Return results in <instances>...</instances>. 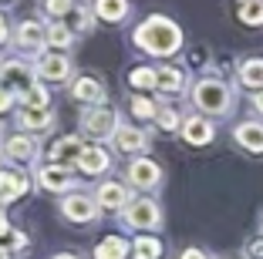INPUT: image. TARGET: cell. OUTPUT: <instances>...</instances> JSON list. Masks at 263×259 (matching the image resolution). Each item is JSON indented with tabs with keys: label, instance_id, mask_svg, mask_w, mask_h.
Here are the masks:
<instances>
[{
	"label": "cell",
	"instance_id": "6da1fadb",
	"mask_svg": "<svg viewBox=\"0 0 263 259\" xmlns=\"http://www.w3.org/2000/svg\"><path fill=\"white\" fill-rule=\"evenodd\" d=\"M135 47H142L145 54H155V57H172V54L182 47V31L176 27V21L155 14L148 21H142L135 27Z\"/></svg>",
	"mask_w": 263,
	"mask_h": 259
},
{
	"label": "cell",
	"instance_id": "7a4b0ae2",
	"mask_svg": "<svg viewBox=\"0 0 263 259\" xmlns=\"http://www.w3.org/2000/svg\"><path fill=\"white\" fill-rule=\"evenodd\" d=\"M193 105L206 114H230L233 88L219 77H202V81L193 84Z\"/></svg>",
	"mask_w": 263,
	"mask_h": 259
},
{
	"label": "cell",
	"instance_id": "3957f363",
	"mask_svg": "<svg viewBox=\"0 0 263 259\" xmlns=\"http://www.w3.org/2000/svg\"><path fill=\"white\" fill-rule=\"evenodd\" d=\"M81 131L88 138H111L118 131V114L101 105H91L81 111Z\"/></svg>",
	"mask_w": 263,
	"mask_h": 259
},
{
	"label": "cell",
	"instance_id": "277c9868",
	"mask_svg": "<svg viewBox=\"0 0 263 259\" xmlns=\"http://www.w3.org/2000/svg\"><path fill=\"white\" fill-rule=\"evenodd\" d=\"M122 222L128 229H159V222H162V209L155 206L152 198H135V202H128V209L122 212Z\"/></svg>",
	"mask_w": 263,
	"mask_h": 259
},
{
	"label": "cell",
	"instance_id": "5b68a950",
	"mask_svg": "<svg viewBox=\"0 0 263 259\" xmlns=\"http://www.w3.org/2000/svg\"><path fill=\"white\" fill-rule=\"evenodd\" d=\"M0 81H4V88H10L14 94H27L34 88V68L31 64H24V61H7V64H0Z\"/></svg>",
	"mask_w": 263,
	"mask_h": 259
},
{
	"label": "cell",
	"instance_id": "8992f818",
	"mask_svg": "<svg viewBox=\"0 0 263 259\" xmlns=\"http://www.w3.org/2000/svg\"><path fill=\"white\" fill-rule=\"evenodd\" d=\"M95 202H98V209H108V212H115V209H128V202H132V195H128V189H125L122 182H101L98 185V192H95Z\"/></svg>",
	"mask_w": 263,
	"mask_h": 259
},
{
	"label": "cell",
	"instance_id": "52a82bcc",
	"mask_svg": "<svg viewBox=\"0 0 263 259\" xmlns=\"http://www.w3.org/2000/svg\"><path fill=\"white\" fill-rule=\"evenodd\" d=\"M128 182L135 189H155V185L162 182V168L155 165L152 158H135L128 165Z\"/></svg>",
	"mask_w": 263,
	"mask_h": 259
},
{
	"label": "cell",
	"instance_id": "ba28073f",
	"mask_svg": "<svg viewBox=\"0 0 263 259\" xmlns=\"http://www.w3.org/2000/svg\"><path fill=\"white\" fill-rule=\"evenodd\" d=\"M236 145L250 155H263V122H240L233 128Z\"/></svg>",
	"mask_w": 263,
	"mask_h": 259
},
{
	"label": "cell",
	"instance_id": "9c48e42d",
	"mask_svg": "<svg viewBox=\"0 0 263 259\" xmlns=\"http://www.w3.org/2000/svg\"><path fill=\"white\" fill-rule=\"evenodd\" d=\"M85 142L78 135H68V138H61V142H54V148H51V165H61V168H68V165H78V158H81V152H85Z\"/></svg>",
	"mask_w": 263,
	"mask_h": 259
},
{
	"label": "cell",
	"instance_id": "30bf717a",
	"mask_svg": "<svg viewBox=\"0 0 263 259\" xmlns=\"http://www.w3.org/2000/svg\"><path fill=\"white\" fill-rule=\"evenodd\" d=\"M61 212H64V219H71V222H91L95 215H98V202H91L88 195H68L61 202Z\"/></svg>",
	"mask_w": 263,
	"mask_h": 259
},
{
	"label": "cell",
	"instance_id": "8fae6325",
	"mask_svg": "<svg viewBox=\"0 0 263 259\" xmlns=\"http://www.w3.org/2000/svg\"><path fill=\"white\" fill-rule=\"evenodd\" d=\"M182 138H186V145H193V148H202V145H209L213 138H216V128L209 125V118H186L182 122Z\"/></svg>",
	"mask_w": 263,
	"mask_h": 259
},
{
	"label": "cell",
	"instance_id": "7c38bea8",
	"mask_svg": "<svg viewBox=\"0 0 263 259\" xmlns=\"http://www.w3.org/2000/svg\"><path fill=\"white\" fill-rule=\"evenodd\" d=\"M37 74L47 77V81H64L71 74V61L64 57L61 51H51V54H41L37 61Z\"/></svg>",
	"mask_w": 263,
	"mask_h": 259
},
{
	"label": "cell",
	"instance_id": "4fadbf2b",
	"mask_svg": "<svg viewBox=\"0 0 263 259\" xmlns=\"http://www.w3.org/2000/svg\"><path fill=\"white\" fill-rule=\"evenodd\" d=\"M4 152L14 162H34L37 158V138L34 135H14L4 142Z\"/></svg>",
	"mask_w": 263,
	"mask_h": 259
},
{
	"label": "cell",
	"instance_id": "5bb4252c",
	"mask_svg": "<svg viewBox=\"0 0 263 259\" xmlns=\"http://www.w3.org/2000/svg\"><path fill=\"white\" fill-rule=\"evenodd\" d=\"M115 148L118 152H145L148 148V135L145 131H139V128H128V125H118V131H115Z\"/></svg>",
	"mask_w": 263,
	"mask_h": 259
},
{
	"label": "cell",
	"instance_id": "9a60e30c",
	"mask_svg": "<svg viewBox=\"0 0 263 259\" xmlns=\"http://www.w3.org/2000/svg\"><path fill=\"white\" fill-rule=\"evenodd\" d=\"M17 44H21L24 51H41V47L47 44V27H41L37 21H24L21 27H17Z\"/></svg>",
	"mask_w": 263,
	"mask_h": 259
},
{
	"label": "cell",
	"instance_id": "2e32d148",
	"mask_svg": "<svg viewBox=\"0 0 263 259\" xmlns=\"http://www.w3.org/2000/svg\"><path fill=\"white\" fill-rule=\"evenodd\" d=\"M17 122H21V128H27V131H51L54 128V114L47 111V108H24L21 114H17Z\"/></svg>",
	"mask_w": 263,
	"mask_h": 259
},
{
	"label": "cell",
	"instance_id": "e0dca14e",
	"mask_svg": "<svg viewBox=\"0 0 263 259\" xmlns=\"http://www.w3.org/2000/svg\"><path fill=\"white\" fill-rule=\"evenodd\" d=\"M155 88L162 94H182L186 91V71L182 68H159L155 71Z\"/></svg>",
	"mask_w": 263,
	"mask_h": 259
},
{
	"label": "cell",
	"instance_id": "ac0fdd59",
	"mask_svg": "<svg viewBox=\"0 0 263 259\" xmlns=\"http://www.w3.org/2000/svg\"><path fill=\"white\" fill-rule=\"evenodd\" d=\"M37 182L44 185L47 192H61V189H74V178L68 175V168L61 165H44L37 172Z\"/></svg>",
	"mask_w": 263,
	"mask_h": 259
},
{
	"label": "cell",
	"instance_id": "d6986e66",
	"mask_svg": "<svg viewBox=\"0 0 263 259\" xmlns=\"http://www.w3.org/2000/svg\"><path fill=\"white\" fill-rule=\"evenodd\" d=\"M71 94H74L78 101H85V105H98V101L105 98V88H101V81H98V77L81 74V77L74 81V88H71Z\"/></svg>",
	"mask_w": 263,
	"mask_h": 259
},
{
	"label": "cell",
	"instance_id": "ffe728a7",
	"mask_svg": "<svg viewBox=\"0 0 263 259\" xmlns=\"http://www.w3.org/2000/svg\"><path fill=\"white\" fill-rule=\"evenodd\" d=\"M24 192H27V175H24V172H14V168L0 172V198L14 202V198L24 195Z\"/></svg>",
	"mask_w": 263,
	"mask_h": 259
},
{
	"label": "cell",
	"instance_id": "44dd1931",
	"mask_svg": "<svg viewBox=\"0 0 263 259\" xmlns=\"http://www.w3.org/2000/svg\"><path fill=\"white\" fill-rule=\"evenodd\" d=\"M240 84L243 88H250V91H263V57H247V61L240 64Z\"/></svg>",
	"mask_w": 263,
	"mask_h": 259
},
{
	"label": "cell",
	"instance_id": "7402d4cb",
	"mask_svg": "<svg viewBox=\"0 0 263 259\" xmlns=\"http://www.w3.org/2000/svg\"><path fill=\"white\" fill-rule=\"evenodd\" d=\"M78 168L85 172V175H101L105 168H108V152L105 148H85L81 152V158H78Z\"/></svg>",
	"mask_w": 263,
	"mask_h": 259
},
{
	"label": "cell",
	"instance_id": "603a6c76",
	"mask_svg": "<svg viewBox=\"0 0 263 259\" xmlns=\"http://www.w3.org/2000/svg\"><path fill=\"white\" fill-rule=\"evenodd\" d=\"M95 14H98L101 21H108V24L125 21V17H128V0H98V4H95Z\"/></svg>",
	"mask_w": 263,
	"mask_h": 259
},
{
	"label": "cell",
	"instance_id": "cb8c5ba5",
	"mask_svg": "<svg viewBox=\"0 0 263 259\" xmlns=\"http://www.w3.org/2000/svg\"><path fill=\"white\" fill-rule=\"evenodd\" d=\"M128 249L132 246L125 243L122 236H108V239H101V246L95 249V259H125Z\"/></svg>",
	"mask_w": 263,
	"mask_h": 259
},
{
	"label": "cell",
	"instance_id": "d4e9b609",
	"mask_svg": "<svg viewBox=\"0 0 263 259\" xmlns=\"http://www.w3.org/2000/svg\"><path fill=\"white\" fill-rule=\"evenodd\" d=\"M236 17L247 27H263V0H236Z\"/></svg>",
	"mask_w": 263,
	"mask_h": 259
},
{
	"label": "cell",
	"instance_id": "484cf974",
	"mask_svg": "<svg viewBox=\"0 0 263 259\" xmlns=\"http://www.w3.org/2000/svg\"><path fill=\"white\" fill-rule=\"evenodd\" d=\"M132 249H135L139 259H159V256H162V243L152 239V236H139L135 243H132Z\"/></svg>",
	"mask_w": 263,
	"mask_h": 259
},
{
	"label": "cell",
	"instance_id": "4316f807",
	"mask_svg": "<svg viewBox=\"0 0 263 259\" xmlns=\"http://www.w3.org/2000/svg\"><path fill=\"white\" fill-rule=\"evenodd\" d=\"M61 24L68 27L71 34H78V31H91V14H88L85 7H74V10H71V14L61 21Z\"/></svg>",
	"mask_w": 263,
	"mask_h": 259
},
{
	"label": "cell",
	"instance_id": "83f0119b",
	"mask_svg": "<svg viewBox=\"0 0 263 259\" xmlns=\"http://www.w3.org/2000/svg\"><path fill=\"white\" fill-rule=\"evenodd\" d=\"M71 37H74V34H71L61 21H58L54 27H47V44H51V47H58V51H64V47L71 44Z\"/></svg>",
	"mask_w": 263,
	"mask_h": 259
},
{
	"label": "cell",
	"instance_id": "f1b7e54d",
	"mask_svg": "<svg viewBox=\"0 0 263 259\" xmlns=\"http://www.w3.org/2000/svg\"><path fill=\"white\" fill-rule=\"evenodd\" d=\"M128 81H132V88L148 91V88H155V71H152V68H132Z\"/></svg>",
	"mask_w": 263,
	"mask_h": 259
},
{
	"label": "cell",
	"instance_id": "f546056e",
	"mask_svg": "<svg viewBox=\"0 0 263 259\" xmlns=\"http://www.w3.org/2000/svg\"><path fill=\"white\" fill-rule=\"evenodd\" d=\"M132 114H135V118H142V122H148V118H155V114H159V108H155L148 98L135 94V98H132Z\"/></svg>",
	"mask_w": 263,
	"mask_h": 259
},
{
	"label": "cell",
	"instance_id": "4dcf8cb0",
	"mask_svg": "<svg viewBox=\"0 0 263 259\" xmlns=\"http://www.w3.org/2000/svg\"><path fill=\"white\" fill-rule=\"evenodd\" d=\"M155 122H159V128H162V131H176V128H182V122H179L176 108H159Z\"/></svg>",
	"mask_w": 263,
	"mask_h": 259
},
{
	"label": "cell",
	"instance_id": "1f68e13d",
	"mask_svg": "<svg viewBox=\"0 0 263 259\" xmlns=\"http://www.w3.org/2000/svg\"><path fill=\"white\" fill-rule=\"evenodd\" d=\"M44 7L51 17H58V21H64V17L74 10V0H44Z\"/></svg>",
	"mask_w": 263,
	"mask_h": 259
},
{
	"label": "cell",
	"instance_id": "d6a6232c",
	"mask_svg": "<svg viewBox=\"0 0 263 259\" xmlns=\"http://www.w3.org/2000/svg\"><path fill=\"white\" fill-rule=\"evenodd\" d=\"M24 101H27V108H47V91L41 88V84H34L31 91L24 94Z\"/></svg>",
	"mask_w": 263,
	"mask_h": 259
},
{
	"label": "cell",
	"instance_id": "836d02e7",
	"mask_svg": "<svg viewBox=\"0 0 263 259\" xmlns=\"http://www.w3.org/2000/svg\"><path fill=\"white\" fill-rule=\"evenodd\" d=\"M247 259H263V236H256V239L247 243Z\"/></svg>",
	"mask_w": 263,
	"mask_h": 259
},
{
	"label": "cell",
	"instance_id": "e575fe53",
	"mask_svg": "<svg viewBox=\"0 0 263 259\" xmlns=\"http://www.w3.org/2000/svg\"><path fill=\"white\" fill-rule=\"evenodd\" d=\"M10 101H14V91L0 84V111H7V108H10Z\"/></svg>",
	"mask_w": 263,
	"mask_h": 259
},
{
	"label": "cell",
	"instance_id": "d590c367",
	"mask_svg": "<svg viewBox=\"0 0 263 259\" xmlns=\"http://www.w3.org/2000/svg\"><path fill=\"white\" fill-rule=\"evenodd\" d=\"M179 259H209V256H206L202 249H186V252H182Z\"/></svg>",
	"mask_w": 263,
	"mask_h": 259
},
{
	"label": "cell",
	"instance_id": "8d00e7d4",
	"mask_svg": "<svg viewBox=\"0 0 263 259\" xmlns=\"http://www.w3.org/2000/svg\"><path fill=\"white\" fill-rule=\"evenodd\" d=\"M253 111H260V114H263V91H256V94H253Z\"/></svg>",
	"mask_w": 263,
	"mask_h": 259
},
{
	"label": "cell",
	"instance_id": "74e56055",
	"mask_svg": "<svg viewBox=\"0 0 263 259\" xmlns=\"http://www.w3.org/2000/svg\"><path fill=\"white\" fill-rule=\"evenodd\" d=\"M24 246H27V236H24V232H17V236H14V249H24Z\"/></svg>",
	"mask_w": 263,
	"mask_h": 259
},
{
	"label": "cell",
	"instance_id": "f35d334b",
	"mask_svg": "<svg viewBox=\"0 0 263 259\" xmlns=\"http://www.w3.org/2000/svg\"><path fill=\"white\" fill-rule=\"evenodd\" d=\"M4 232H10V222H7V215L0 212V236H4Z\"/></svg>",
	"mask_w": 263,
	"mask_h": 259
},
{
	"label": "cell",
	"instance_id": "ab89813d",
	"mask_svg": "<svg viewBox=\"0 0 263 259\" xmlns=\"http://www.w3.org/2000/svg\"><path fill=\"white\" fill-rule=\"evenodd\" d=\"M4 41H7V21L0 17V44H4Z\"/></svg>",
	"mask_w": 263,
	"mask_h": 259
},
{
	"label": "cell",
	"instance_id": "60d3db41",
	"mask_svg": "<svg viewBox=\"0 0 263 259\" xmlns=\"http://www.w3.org/2000/svg\"><path fill=\"white\" fill-rule=\"evenodd\" d=\"M54 259H78V256H68V252H61V256H54Z\"/></svg>",
	"mask_w": 263,
	"mask_h": 259
},
{
	"label": "cell",
	"instance_id": "b9f144b4",
	"mask_svg": "<svg viewBox=\"0 0 263 259\" xmlns=\"http://www.w3.org/2000/svg\"><path fill=\"white\" fill-rule=\"evenodd\" d=\"M0 259H7V249H0Z\"/></svg>",
	"mask_w": 263,
	"mask_h": 259
},
{
	"label": "cell",
	"instance_id": "7bdbcfd3",
	"mask_svg": "<svg viewBox=\"0 0 263 259\" xmlns=\"http://www.w3.org/2000/svg\"><path fill=\"white\" fill-rule=\"evenodd\" d=\"M260 222H263V219H260Z\"/></svg>",
	"mask_w": 263,
	"mask_h": 259
}]
</instances>
